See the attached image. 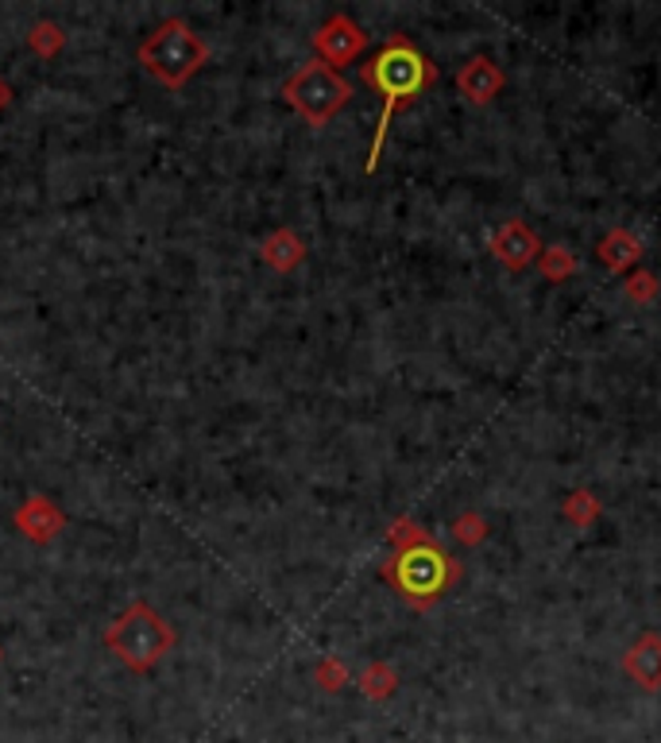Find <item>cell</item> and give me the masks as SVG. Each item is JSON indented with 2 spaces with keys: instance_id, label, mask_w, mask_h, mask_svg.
Wrapping results in <instances>:
<instances>
[{
  "instance_id": "obj_1",
  "label": "cell",
  "mask_w": 661,
  "mask_h": 743,
  "mask_svg": "<svg viewBox=\"0 0 661 743\" xmlns=\"http://www.w3.org/2000/svg\"><path fill=\"white\" fill-rule=\"evenodd\" d=\"M364 81H368L383 101L380 124H376V136H371V151H368V175H371V171L380 167L383 143H387L395 113L406 109L422 89H430L433 81H437V66H433L406 36H391L387 47L364 66Z\"/></svg>"
},
{
  "instance_id": "obj_2",
  "label": "cell",
  "mask_w": 661,
  "mask_h": 743,
  "mask_svg": "<svg viewBox=\"0 0 661 743\" xmlns=\"http://www.w3.org/2000/svg\"><path fill=\"white\" fill-rule=\"evenodd\" d=\"M140 66L167 89H182L205 71L209 62V43L194 32V24H186L182 16H167L143 36L140 51H136Z\"/></svg>"
},
{
  "instance_id": "obj_3",
  "label": "cell",
  "mask_w": 661,
  "mask_h": 743,
  "mask_svg": "<svg viewBox=\"0 0 661 743\" xmlns=\"http://www.w3.org/2000/svg\"><path fill=\"white\" fill-rule=\"evenodd\" d=\"M105 651L132 673H151L175 651V628L155 604L132 601L105 628Z\"/></svg>"
},
{
  "instance_id": "obj_4",
  "label": "cell",
  "mask_w": 661,
  "mask_h": 743,
  "mask_svg": "<svg viewBox=\"0 0 661 743\" xmlns=\"http://www.w3.org/2000/svg\"><path fill=\"white\" fill-rule=\"evenodd\" d=\"M383 577L395 584V593L415 608H430L445 589H453L460 577V566L453 562L437 542L425 546H406L383 562Z\"/></svg>"
},
{
  "instance_id": "obj_5",
  "label": "cell",
  "mask_w": 661,
  "mask_h": 743,
  "mask_svg": "<svg viewBox=\"0 0 661 743\" xmlns=\"http://www.w3.org/2000/svg\"><path fill=\"white\" fill-rule=\"evenodd\" d=\"M353 98V86L341 78V71L326 66V62H306L291 78L282 81V101L309 124V128H326Z\"/></svg>"
},
{
  "instance_id": "obj_6",
  "label": "cell",
  "mask_w": 661,
  "mask_h": 743,
  "mask_svg": "<svg viewBox=\"0 0 661 743\" xmlns=\"http://www.w3.org/2000/svg\"><path fill=\"white\" fill-rule=\"evenodd\" d=\"M364 47H368V32H364L353 16H344V12H333V16L314 32V54H318V62L333 66V71H341V66H348L353 59H360Z\"/></svg>"
},
{
  "instance_id": "obj_7",
  "label": "cell",
  "mask_w": 661,
  "mask_h": 743,
  "mask_svg": "<svg viewBox=\"0 0 661 743\" xmlns=\"http://www.w3.org/2000/svg\"><path fill=\"white\" fill-rule=\"evenodd\" d=\"M12 527H16L20 539H27L31 546H51V542L66 531V512H62L47 492H31L24 504L12 512Z\"/></svg>"
},
{
  "instance_id": "obj_8",
  "label": "cell",
  "mask_w": 661,
  "mask_h": 743,
  "mask_svg": "<svg viewBox=\"0 0 661 743\" xmlns=\"http://www.w3.org/2000/svg\"><path fill=\"white\" fill-rule=\"evenodd\" d=\"M487 248H492V256L499 260L507 272H522V267H530L542 256V240L534 237V232L526 229V222H519V217L499 225V229L492 232V240H487Z\"/></svg>"
},
{
  "instance_id": "obj_9",
  "label": "cell",
  "mask_w": 661,
  "mask_h": 743,
  "mask_svg": "<svg viewBox=\"0 0 661 743\" xmlns=\"http://www.w3.org/2000/svg\"><path fill=\"white\" fill-rule=\"evenodd\" d=\"M503 71L495 66L487 54H476V59H468L465 66L457 71V89L465 93L472 105H492L495 98H499L503 89Z\"/></svg>"
},
{
  "instance_id": "obj_10",
  "label": "cell",
  "mask_w": 661,
  "mask_h": 743,
  "mask_svg": "<svg viewBox=\"0 0 661 743\" xmlns=\"http://www.w3.org/2000/svg\"><path fill=\"white\" fill-rule=\"evenodd\" d=\"M623 670L631 673L638 690L658 693L661 690V635L646 631V635L635 639V646L623 655Z\"/></svg>"
},
{
  "instance_id": "obj_11",
  "label": "cell",
  "mask_w": 661,
  "mask_h": 743,
  "mask_svg": "<svg viewBox=\"0 0 661 743\" xmlns=\"http://www.w3.org/2000/svg\"><path fill=\"white\" fill-rule=\"evenodd\" d=\"M306 240L298 237L294 229H275V232H267L264 237V244H259V260H264L271 272H279V275H291V272H298L302 264H306Z\"/></svg>"
},
{
  "instance_id": "obj_12",
  "label": "cell",
  "mask_w": 661,
  "mask_h": 743,
  "mask_svg": "<svg viewBox=\"0 0 661 743\" xmlns=\"http://www.w3.org/2000/svg\"><path fill=\"white\" fill-rule=\"evenodd\" d=\"M643 252H646L643 240H638L631 229H611L608 237L600 240V248H596V256H600V264L608 267V272H631V264H638Z\"/></svg>"
},
{
  "instance_id": "obj_13",
  "label": "cell",
  "mask_w": 661,
  "mask_h": 743,
  "mask_svg": "<svg viewBox=\"0 0 661 743\" xmlns=\"http://www.w3.org/2000/svg\"><path fill=\"white\" fill-rule=\"evenodd\" d=\"M24 39H27V51L36 54V59L51 62V59H59L62 47H66V27H62L59 20H51V16H39V20H31V24H27Z\"/></svg>"
},
{
  "instance_id": "obj_14",
  "label": "cell",
  "mask_w": 661,
  "mask_h": 743,
  "mask_svg": "<svg viewBox=\"0 0 661 743\" xmlns=\"http://www.w3.org/2000/svg\"><path fill=\"white\" fill-rule=\"evenodd\" d=\"M395 690H398V673L391 663H371L368 670L360 673V693L368 701H387Z\"/></svg>"
},
{
  "instance_id": "obj_15",
  "label": "cell",
  "mask_w": 661,
  "mask_h": 743,
  "mask_svg": "<svg viewBox=\"0 0 661 743\" xmlns=\"http://www.w3.org/2000/svg\"><path fill=\"white\" fill-rule=\"evenodd\" d=\"M564 519L573 522V527H592V522L600 519V495H592L588 488H576V492H569V500H564Z\"/></svg>"
},
{
  "instance_id": "obj_16",
  "label": "cell",
  "mask_w": 661,
  "mask_h": 743,
  "mask_svg": "<svg viewBox=\"0 0 661 743\" xmlns=\"http://www.w3.org/2000/svg\"><path fill=\"white\" fill-rule=\"evenodd\" d=\"M538 267H542V275H546L549 284H564V279L576 272V256L564 244H549V248H542Z\"/></svg>"
},
{
  "instance_id": "obj_17",
  "label": "cell",
  "mask_w": 661,
  "mask_h": 743,
  "mask_svg": "<svg viewBox=\"0 0 661 743\" xmlns=\"http://www.w3.org/2000/svg\"><path fill=\"white\" fill-rule=\"evenodd\" d=\"M453 539H457L460 546H480V542L487 539V519L480 512H460L457 519H453Z\"/></svg>"
},
{
  "instance_id": "obj_18",
  "label": "cell",
  "mask_w": 661,
  "mask_h": 743,
  "mask_svg": "<svg viewBox=\"0 0 661 743\" xmlns=\"http://www.w3.org/2000/svg\"><path fill=\"white\" fill-rule=\"evenodd\" d=\"M387 542L395 550H406V546H425V542H433V534L422 531L415 519H395V527L387 531Z\"/></svg>"
},
{
  "instance_id": "obj_19",
  "label": "cell",
  "mask_w": 661,
  "mask_h": 743,
  "mask_svg": "<svg viewBox=\"0 0 661 743\" xmlns=\"http://www.w3.org/2000/svg\"><path fill=\"white\" fill-rule=\"evenodd\" d=\"M314 678H318V685H321L326 693H341V690H344V681H348V670H344L341 658L326 655L318 666H314Z\"/></svg>"
},
{
  "instance_id": "obj_20",
  "label": "cell",
  "mask_w": 661,
  "mask_h": 743,
  "mask_svg": "<svg viewBox=\"0 0 661 743\" xmlns=\"http://www.w3.org/2000/svg\"><path fill=\"white\" fill-rule=\"evenodd\" d=\"M623 291H626V299H631V302H643V306H650V302L658 299L661 284L653 279L650 272H635V275H631V279L623 284Z\"/></svg>"
},
{
  "instance_id": "obj_21",
  "label": "cell",
  "mask_w": 661,
  "mask_h": 743,
  "mask_svg": "<svg viewBox=\"0 0 661 743\" xmlns=\"http://www.w3.org/2000/svg\"><path fill=\"white\" fill-rule=\"evenodd\" d=\"M12 98H16V93H12L9 78H4V74H0V113H4V109L12 105Z\"/></svg>"
},
{
  "instance_id": "obj_22",
  "label": "cell",
  "mask_w": 661,
  "mask_h": 743,
  "mask_svg": "<svg viewBox=\"0 0 661 743\" xmlns=\"http://www.w3.org/2000/svg\"><path fill=\"white\" fill-rule=\"evenodd\" d=\"M0 663H4V646H0Z\"/></svg>"
}]
</instances>
